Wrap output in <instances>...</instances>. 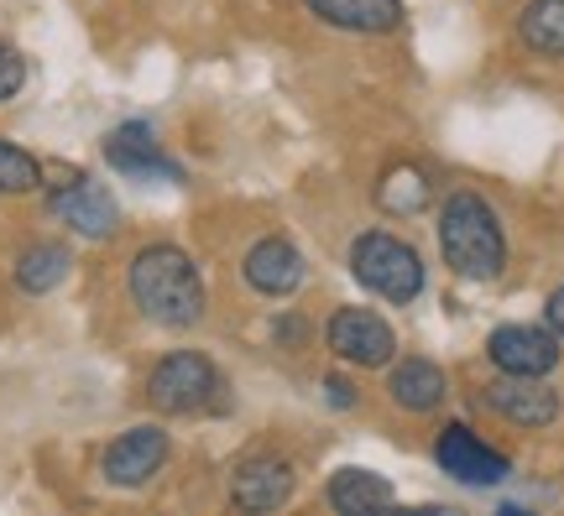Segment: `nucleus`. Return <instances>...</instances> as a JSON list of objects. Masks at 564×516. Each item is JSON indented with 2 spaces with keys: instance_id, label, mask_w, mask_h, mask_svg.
Masks as SVG:
<instances>
[{
  "instance_id": "obj_4",
  "label": "nucleus",
  "mask_w": 564,
  "mask_h": 516,
  "mask_svg": "<svg viewBox=\"0 0 564 516\" xmlns=\"http://www.w3.org/2000/svg\"><path fill=\"white\" fill-rule=\"evenodd\" d=\"M350 277L361 282L366 293L403 308V303H413L423 293V261L408 240L387 235V230H366L350 245Z\"/></svg>"
},
{
  "instance_id": "obj_12",
  "label": "nucleus",
  "mask_w": 564,
  "mask_h": 516,
  "mask_svg": "<svg viewBox=\"0 0 564 516\" xmlns=\"http://www.w3.org/2000/svg\"><path fill=\"white\" fill-rule=\"evenodd\" d=\"M491 413H502L518 428H549L560 417V392L544 386V376H502L486 386Z\"/></svg>"
},
{
  "instance_id": "obj_21",
  "label": "nucleus",
  "mask_w": 564,
  "mask_h": 516,
  "mask_svg": "<svg viewBox=\"0 0 564 516\" xmlns=\"http://www.w3.org/2000/svg\"><path fill=\"white\" fill-rule=\"evenodd\" d=\"M21 84H26V63H21V53L11 42H0V105L17 100Z\"/></svg>"
},
{
  "instance_id": "obj_22",
  "label": "nucleus",
  "mask_w": 564,
  "mask_h": 516,
  "mask_svg": "<svg viewBox=\"0 0 564 516\" xmlns=\"http://www.w3.org/2000/svg\"><path fill=\"white\" fill-rule=\"evenodd\" d=\"M324 392H329V407H335V413H350V407H356V386H350L345 376H329L324 381Z\"/></svg>"
},
{
  "instance_id": "obj_2",
  "label": "nucleus",
  "mask_w": 564,
  "mask_h": 516,
  "mask_svg": "<svg viewBox=\"0 0 564 516\" xmlns=\"http://www.w3.org/2000/svg\"><path fill=\"white\" fill-rule=\"evenodd\" d=\"M440 251H444V266L465 282H491L502 277L507 266V235L491 204L481 194H449L440 209Z\"/></svg>"
},
{
  "instance_id": "obj_11",
  "label": "nucleus",
  "mask_w": 564,
  "mask_h": 516,
  "mask_svg": "<svg viewBox=\"0 0 564 516\" xmlns=\"http://www.w3.org/2000/svg\"><path fill=\"white\" fill-rule=\"evenodd\" d=\"M293 485H299V475H293L288 459L257 454L230 475V501H236L241 512H278V506L293 501Z\"/></svg>"
},
{
  "instance_id": "obj_13",
  "label": "nucleus",
  "mask_w": 564,
  "mask_h": 516,
  "mask_svg": "<svg viewBox=\"0 0 564 516\" xmlns=\"http://www.w3.org/2000/svg\"><path fill=\"white\" fill-rule=\"evenodd\" d=\"M241 272H246V282H251L262 298H288V293H299L303 287V256L278 235L257 240V245L246 251Z\"/></svg>"
},
{
  "instance_id": "obj_17",
  "label": "nucleus",
  "mask_w": 564,
  "mask_h": 516,
  "mask_svg": "<svg viewBox=\"0 0 564 516\" xmlns=\"http://www.w3.org/2000/svg\"><path fill=\"white\" fill-rule=\"evenodd\" d=\"M392 485H387L382 475H371V470H340V475L329 480V506L345 516H371L382 512V506H392Z\"/></svg>"
},
{
  "instance_id": "obj_18",
  "label": "nucleus",
  "mask_w": 564,
  "mask_h": 516,
  "mask_svg": "<svg viewBox=\"0 0 564 516\" xmlns=\"http://www.w3.org/2000/svg\"><path fill=\"white\" fill-rule=\"evenodd\" d=\"M518 37L539 58H564V0H528L518 17Z\"/></svg>"
},
{
  "instance_id": "obj_16",
  "label": "nucleus",
  "mask_w": 564,
  "mask_h": 516,
  "mask_svg": "<svg viewBox=\"0 0 564 516\" xmlns=\"http://www.w3.org/2000/svg\"><path fill=\"white\" fill-rule=\"evenodd\" d=\"M68 266H74L68 245H58V240H37V245H26V251L17 256V287L21 293H32V298H42V293H53V287L68 282Z\"/></svg>"
},
{
  "instance_id": "obj_9",
  "label": "nucleus",
  "mask_w": 564,
  "mask_h": 516,
  "mask_svg": "<svg viewBox=\"0 0 564 516\" xmlns=\"http://www.w3.org/2000/svg\"><path fill=\"white\" fill-rule=\"evenodd\" d=\"M329 350L345 360V365H392L398 355V334L387 329L371 308H340L329 318Z\"/></svg>"
},
{
  "instance_id": "obj_15",
  "label": "nucleus",
  "mask_w": 564,
  "mask_h": 516,
  "mask_svg": "<svg viewBox=\"0 0 564 516\" xmlns=\"http://www.w3.org/2000/svg\"><path fill=\"white\" fill-rule=\"evenodd\" d=\"M387 392L392 402L403 407V413H434L444 397H449V376H444L434 360H403V365H392V376H387Z\"/></svg>"
},
{
  "instance_id": "obj_24",
  "label": "nucleus",
  "mask_w": 564,
  "mask_h": 516,
  "mask_svg": "<svg viewBox=\"0 0 564 516\" xmlns=\"http://www.w3.org/2000/svg\"><path fill=\"white\" fill-rule=\"evenodd\" d=\"M544 314H549V329H554V334L564 339V287H554V298H549Z\"/></svg>"
},
{
  "instance_id": "obj_19",
  "label": "nucleus",
  "mask_w": 564,
  "mask_h": 516,
  "mask_svg": "<svg viewBox=\"0 0 564 516\" xmlns=\"http://www.w3.org/2000/svg\"><path fill=\"white\" fill-rule=\"evenodd\" d=\"M429 178H423L419 167H387L382 173V183H377V204H382L387 215H398V219H408V215H419L423 204H429Z\"/></svg>"
},
{
  "instance_id": "obj_14",
  "label": "nucleus",
  "mask_w": 564,
  "mask_h": 516,
  "mask_svg": "<svg viewBox=\"0 0 564 516\" xmlns=\"http://www.w3.org/2000/svg\"><path fill=\"white\" fill-rule=\"evenodd\" d=\"M308 17H319L335 32H361V37H382L403 26V0H303Z\"/></svg>"
},
{
  "instance_id": "obj_8",
  "label": "nucleus",
  "mask_w": 564,
  "mask_h": 516,
  "mask_svg": "<svg viewBox=\"0 0 564 516\" xmlns=\"http://www.w3.org/2000/svg\"><path fill=\"white\" fill-rule=\"evenodd\" d=\"M486 355L502 376H549L560 365V334L539 323H502L486 339Z\"/></svg>"
},
{
  "instance_id": "obj_23",
  "label": "nucleus",
  "mask_w": 564,
  "mask_h": 516,
  "mask_svg": "<svg viewBox=\"0 0 564 516\" xmlns=\"http://www.w3.org/2000/svg\"><path fill=\"white\" fill-rule=\"evenodd\" d=\"M272 334H278V344H303L308 323H303V318H278V329H272Z\"/></svg>"
},
{
  "instance_id": "obj_6",
  "label": "nucleus",
  "mask_w": 564,
  "mask_h": 516,
  "mask_svg": "<svg viewBox=\"0 0 564 516\" xmlns=\"http://www.w3.org/2000/svg\"><path fill=\"white\" fill-rule=\"evenodd\" d=\"M434 459H440V470L449 480H460V485H502L512 475V459L497 454L486 438H476L465 422H449L440 438H434Z\"/></svg>"
},
{
  "instance_id": "obj_10",
  "label": "nucleus",
  "mask_w": 564,
  "mask_h": 516,
  "mask_svg": "<svg viewBox=\"0 0 564 516\" xmlns=\"http://www.w3.org/2000/svg\"><path fill=\"white\" fill-rule=\"evenodd\" d=\"M105 162L126 173V178H162V183H183V167L158 146L147 120H126L105 136Z\"/></svg>"
},
{
  "instance_id": "obj_20",
  "label": "nucleus",
  "mask_w": 564,
  "mask_h": 516,
  "mask_svg": "<svg viewBox=\"0 0 564 516\" xmlns=\"http://www.w3.org/2000/svg\"><path fill=\"white\" fill-rule=\"evenodd\" d=\"M42 188V162L21 152L17 141H0V194H37Z\"/></svg>"
},
{
  "instance_id": "obj_7",
  "label": "nucleus",
  "mask_w": 564,
  "mask_h": 516,
  "mask_svg": "<svg viewBox=\"0 0 564 516\" xmlns=\"http://www.w3.org/2000/svg\"><path fill=\"white\" fill-rule=\"evenodd\" d=\"M167 449H173V443H167V433H162L158 422H137V428H126V433L105 449L100 470L116 491H137V485H147V480L167 464Z\"/></svg>"
},
{
  "instance_id": "obj_5",
  "label": "nucleus",
  "mask_w": 564,
  "mask_h": 516,
  "mask_svg": "<svg viewBox=\"0 0 564 516\" xmlns=\"http://www.w3.org/2000/svg\"><path fill=\"white\" fill-rule=\"evenodd\" d=\"M47 209L84 240H110L116 235V224H121V209L110 199V188H100L95 178H84L74 173L68 183H58L53 194H47Z\"/></svg>"
},
{
  "instance_id": "obj_1",
  "label": "nucleus",
  "mask_w": 564,
  "mask_h": 516,
  "mask_svg": "<svg viewBox=\"0 0 564 516\" xmlns=\"http://www.w3.org/2000/svg\"><path fill=\"white\" fill-rule=\"evenodd\" d=\"M131 303L141 308V318H152L158 329H194L204 318V282L199 266L188 261V251L178 245H141L131 256Z\"/></svg>"
},
{
  "instance_id": "obj_3",
  "label": "nucleus",
  "mask_w": 564,
  "mask_h": 516,
  "mask_svg": "<svg viewBox=\"0 0 564 516\" xmlns=\"http://www.w3.org/2000/svg\"><path fill=\"white\" fill-rule=\"evenodd\" d=\"M147 402L167 417H194V413H220L225 407V376L215 360L199 350H173L152 365L147 376Z\"/></svg>"
}]
</instances>
